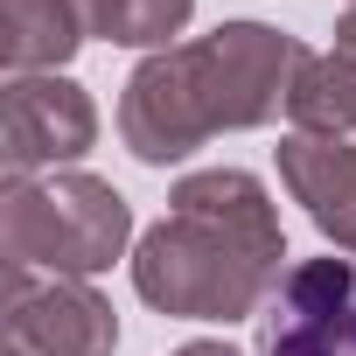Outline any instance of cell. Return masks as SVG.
Segmentation results:
<instances>
[{
    "mask_svg": "<svg viewBox=\"0 0 356 356\" xmlns=\"http://www.w3.org/2000/svg\"><path fill=\"white\" fill-rule=\"evenodd\" d=\"M349 8H356V0H349Z\"/></svg>",
    "mask_w": 356,
    "mask_h": 356,
    "instance_id": "12",
    "label": "cell"
},
{
    "mask_svg": "<svg viewBox=\"0 0 356 356\" xmlns=\"http://www.w3.org/2000/svg\"><path fill=\"white\" fill-rule=\"evenodd\" d=\"M119 314L91 280L8 266V356H112Z\"/></svg>",
    "mask_w": 356,
    "mask_h": 356,
    "instance_id": "6",
    "label": "cell"
},
{
    "mask_svg": "<svg viewBox=\"0 0 356 356\" xmlns=\"http://www.w3.org/2000/svg\"><path fill=\"white\" fill-rule=\"evenodd\" d=\"M300 42L273 22H224L196 42H175L161 56H147L126 77L119 98V133L133 147V161L168 168L189 161L203 140L238 133V126H266L286 105Z\"/></svg>",
    "mask_w": 356,
    "mask_h": 356,
    "instance_id": "2",
    "label": "cell"
},
{
    "mask_svg": "<svg viewBox=\"0 0 356 356\" xmlns=\"http://www.w3.org/2000/svg\"><path fill=\"white\" fill-rule=\"evenodd\" d=\"M280 210L259 175L203 168L182 175L168 217L133 245V293L175 321H245L280 293Z\"/></svg>",
    "mask_w": 356,
    "mask_h": 356,
    "instance_id": "1",
    "label": "cell"
},
{
    "mask_svg": "<svg viewBox=\"0 0 356 356\" xmlns=\"http://www.w3.org/2000/svg\"><path fill=\"white\" fill-rule=\"evenodd\" d=\"M91 35V0H0V70L42 77Z\"/></svg>",
    "mask_w": 356,
    "mask_h": 356,
    "instance_id": "9",
    "label": "cell"
},
{
    "mask_svg": "<svg viewBox=\"0 0 356 356\" xmlns=\"http://www.w3.org/2000/svg\"><path fill=\"white\" fill-rule=\"evenodd\" d=\"M133 238V203L98 182V175H42V182H15L8 210H0V245L8 266L49 273V280H91L105 273Z\"/></svg>",
    "mask_w": 356,
    "mask_h": 356,
    "instance_id": "3",
    "label": "cell"
},
{
    "mask_svg": "<svg viewBox=\"0 0 356 356\" xmlns=\"http://www.w3.org/2000/svg\"><path fill=\"white\" fill-rule=\"evenodd\" d=\"M286 119L293 133L314 140H349L356 133V8L335 22V49H300L293 84H286Z\"/></svg>",
    "mask_w": 356,
    "mask_h": 356,
    "instance_id": "8",
    "label": "cell"
},
{
    "mask_svg": "<svg viewBox=\"0 0 356 356\" xmlns=\"http://www.w3.org/2000/svg\"><path fill=\"white\" fill-rule=\"evenodd\" d=\"M280 182L286 196L307 210V224L356 259V147L349 140H314V133H286L280 140Z\"/></svg>",
    "mask_w": 356,
    "mask_h": 356,
    "instance_id": "7",
    "label": "cell"
},
{
    "mask_svg": "<svg viewBox=\"0 0 356 356\" xmlns=\"http://www.w3.org/2000/svg\"><path fill=\"white\" fill-rule=\"evenodd\" d=\"M196 0H91V35L119 49H175V35L189 29Z\"/></svg>",
    "mask_w": 356,
    "mask_h": 356,
    "instance_id": "10",
    "label": "cell"
},
{
    "mask_svg": "<svg viewBox=\"0 0 356 356\" xmlns=\"http://www.w3.org/2000/svg\"><path fill=\"white\" fill-rule=\"evenodd\" d=\"M98 140V105L84 98V84L42 70V77H8L0 84V175L15 182H35V175L91 154Z\"/></svg>",
    "mask_w": 356,
    "mask_h": 356,
    "instance_id": "4",
    "label": "cell"
},
{
    "mask_svg": "<svg viewBox=\"0 0 356 356\" xmlns=\"http://www.w3.org/2000/svg\"><path fill=\"white\" fill-rule=\"evenodd\" d=\"M259 356H356V259H300L259 307Z\"/></svg>",
    "mask_w": 356,
    "mask_h": 356,
    "instance_id": "5",
    "label": "cell"
},
{
    "mask_svg": "<svg viewBox=\"0 0 356 356\" xmlns=\"http://www.w3.org/2000/svg\"><path fill=\"white\" fill-rule=\"evenodd\" d=\"M175 356H238V349H231V342H182Z\"/></svg>",
    "mask_w": 356,
    "mask_h": 356,
    "instance_id": "11",
    "label": "cell"
}]
</instances>
